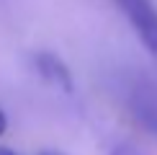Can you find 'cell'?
Masks as SVG:
<instances>
[{
  "label": "cell",
  "instance_id": "6da1fadb",
  "mask_svg": "<svg viewBox=\"0 0 157 155\" xmlns=\"http://www.w3.org/2000/svg\"><path fill=\"white\" fill-rule=\"evenodd\" d=\"M116 3L132 21L144 49L157 60V8L152 5V0H116Z\"/></svg>",
  "mask_w": 157,
  "mask_h": 155
},
{
  "label": "cell",
  "instance_id": "7a4b0ae2",
  "mask_svg": "<svg viewBox=\"0 0 157 155\" xmlns=\"http://www.w3.org/2000/svg\"><path fill=\"white\" fill-rule=\"evenodd\" d=\"M34 62H36L39 75H41L47 83H52V85H57V88H62V90H67V93L75 88L70 67L57 54H52V52H39V54L34 57Z\"/></svg>",
  "mask_w": 157,
  "mask_h": 155
},
{
  "label": "cell",
  "instance_id": "3957f363",
  "mask_svg": "<svg viewBox=\"0 0 157 155\" xmlns=\"http://www.w3.org/2000/svg\"><path fill=\"white\" fill-rule=\"evenodd\" d=\"M134 114L149 132L157 134V106H152L147 101H134Z\"/></svg>",
  "mask_w": 157,
  "mask_h": 155
},
{
  "label": "cell",
  "instance_id": "277c9868",
  "mask_svg": "<svg viewBox=\"0 0 157 155\" xmlns=\"http://www.w3.org/2000/svg\"><path fill=\"white\" fill-rule=\"evenodd\" d=\"M111 155H139V153H136L134 147H129V145H116Z\"/></svg>",
  "mask_w": 157,
  "mask_h": 155
},
{
  "label": "cell",
  "instance_id": "5b68a950",
  "mask_svg": "<svg viewBox=\"0 0 157 155\" xmlns=\"http://www.w3.org/2000/svg\"><path fill=\"white\" fill-rule=\"evenodd\" d=\"M5 127H8V119H5V114H3V111H0V134H3V132H5Z\"/></svg>",
  "mask_w": 157,
  "mask_h": 155
},
{
  "label": "cell",
  "instance_id": "8992f818",
  "mask_svg": "<svg viewBox=\"0 0 157 155\" xmlns=\"http://www.w3.org/2000/svg\"><path fill=\"white\" fill-rule=\"evenodd\" d=\"M0 155H16L13 150H8V147H0Z\"/></svg>",
  "mask_w": 157,
  "mask_h": 155
},
{
  "label": "cell",
  "instance_id": "52a82bcc",
  "mask_svg": "<svg viewBox=\"0 0 157 155\" xmlns=\"http://www.w3.org/2000/svg\"><path fill=\"white\" fill-rule=\"evenodd\" d=\"M39 155H62V153H57V150H44V153H39Z\"/></svg>",
  "mask_w": 157,
  "mask_h": 155
}]
</instances>
